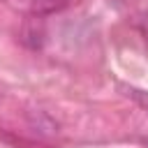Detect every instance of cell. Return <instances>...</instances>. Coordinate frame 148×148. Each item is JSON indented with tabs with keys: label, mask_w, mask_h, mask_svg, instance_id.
<instances>
[{
	"label": "cell",
	"mask_w": 148,
	"mask_h": 148,
	"mask_svg": "<svg viewBox=\"0 0 148 148\" xmlns=\"http://www.w3.org/2000/svg\"><path fill=\"white\" fill-rule=\"evenodd\" d=\"M72 0H30V14L32 16H49L60 9H65Z\"/></svg>",
	"instance_id": "obj_1"
},
{
	"label": "cell",
	"mask_w": 148,
	"mask_h": 148,
	"mask_svg": "<svg viewBox=\"0 0 148 148\" xmlns=\"http://www.w3.org/2000/svg\"><path fill=\"white\" fill-rule=\"evenodd\" d=\"M127 95H130V97H134V99H139V102H141V106H146V109H148V92L136 90V88H127Z\"/></svg>",
	"instance_id": "obj_2"
},
{
	"label": "cell",
	"mask_w": 148,
	"mask_h": 148,
	"mask_svg": "<svg viewBox=\"0 0 148 148\" xmlns=\"http://www.w3.org/2000/svg\"><path fill=\"white\" fill-rule=\"evenodd\" d=\"M143 143H148V139H143Z\"/></svg>",
	"instance_id": "obj_3"
}]
</instances>
